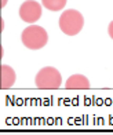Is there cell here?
Segmentation results:
<instances>
[{"label": "cell", "mask_w": 113, "mask_h": 135, "mask_svg": "<svg viewBox=\"0 0 113 135\" xmlns=\"http://www.w3.org/2000/svg\"><path fill=\"white\" fill-rule=\"evenodd\" d=\"M22 44L29 50H40L48 43V35L44 28L39 25H30L22 30Z\"/></svg>", "instance_id": "obj_1"}, {"label": "cell", "mask_w": 113, "mask_h": 135, "mask_svg": "<svg viewBox=\"0 0 113 135\" xmlns=\"http://www.w3.org/2000/svg\"><path fill=\"white\" fill-rule=\"evenodd\" d=\"M59 29L66 36H76L84 26V18L77 10H65L59 17Z\"/></svg>", "instance_id": "obj_2"}, {"label": "cell", "mask_w": 113, "mask_h": 135, "mask_svg": "<svg viewBox=\"0 0 113 135\" xmlns=\"http://www.w3.org/2000/svg\"><path fill=\"white\" fill-rule=\"evenodd\" d=\"M62 83V77L58 69L53 66H46L37 72L35 77V84L41 90H55L59 88Z\"/></svg>", "instance_id": "obj_3"}, {"label": "cell", "mask_w": 113, "mask_h": 135, "mask_svg": "<svg viewBox=\"0 0 113 135\" xmlns=\"http://www.w3.org/2000/svg\"><path fill=\"white\" fill-rule=\"evenodd\" d=\"M41 17V6L35 0H26L20 7V18L23 22L35 23Z\"/></svg>", "instance_id": "obj_4"}, {"label": "cell", "mask_w": 113, "mask_h": 135, "mask_svg": "<svg viewBox=\"0 0 113 135\" xmlns=\"http://www.w3.org/2000/svg\"><path fill=\"white\" fill-rule=\"evenodd\" d=\"M0 69H2V79H0V87L3 90L6 88H11L12 85H14L15 80H17V75L14 69H12L11 66L8 65H2L0 66Z\"/></svg>", "instance_id": "obj_5"}, {"label": "cell", "mask_w": 113, "mask_h": 135, "mask_svg": "<svg viewBox=\"0 0 113 135\" xmlns=\"http://www.w3.org/2000/svg\"><path fill=\"white\" fill-rule=\"evenodd\" d=\"M65 87L68 90H87L90 88V81L88 79L83 75H73L66 80Z\"/></svg>", "instance_id": "obj_6"}, {"label": "cell", "mask_w": 113, "mask_h": 135, "mask_svg": "<svg viewBox=\"0 0 113 135\" xmlns=\"http://www.w3.org/2000/svg\"><path fill=\"white\" fill-rule=\"evenodd\" d=\"M41 4L50 11H59L66 6V0H41Z\"/></svg>", "instance_id": "obj_7"}, {"label": "cell", "mask_w": 113, "mask_h": 135, "mask_svg": "<svg viewBox=\"0 0 113 135\" xmlns=\"http://www.w3.org/2000/svg\"><path fill=\"white\" fill-rule=\"evenodd\" d=\"M108 33H109V36H110V39L113 40V21L109 23V26H108Z\"/></svg>", "instance_id": "obj_8"}, {"label": "cell", "mask_w": 113, "mask_h": 135, "mask_svg": "<svg viewBox=\"0 0 113 135\" xmlns=\"http://www.w3.org/2000/svg\"><path fill=\"white\" fill-rule=\"evenodd\" d=\"M7 2H8V0H2V2H0V7L4 8V6L7 4Z\"/></svg>", "instance_id": "obj_9"}]
</instances>
